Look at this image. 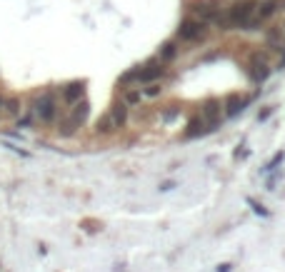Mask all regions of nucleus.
I'll return each instance as SVG.
<instances>
[{"label": "nucleus", "instance_id": "obj_1", "mask_svg": "<svg viewBox=\"0 0 285 272\" xmlns=\"http://www.w3.org/2000/svg\"><path fill=\"white\" fill-rule=\"evenodd\" d=\"M178 35L183 37V40L200 43L203 37L208 35V23H203V20H198V18H188V20H183V23H180Z\"/></svg>", "mask_w": 285, "mask_h": 272}, {"label": "nucleus", "instance_id": "obj_2", "mask_svg": "<svg viewBox=\"0 0 285 272\" xmlns=\"http://www.w3.org/2000/svg\"><path fill=\"white\" fill-rule=\"evenodd\" d=\"M35 112H38V118L43 120V123L55 120V100H53L50 93H43L35 100Z\"/></svg>", "mask_w": 285, "mask_h": 272}, {"label": "nucleus", "instance_id": "obj_3", "mask_svg": "<svg viewBox=\"0 0 285 272\" xmlns=\"http://www.w3.org/2000/svg\"><path fill=\"white\" fill-rule=\"evenodd\" d=\"M193 13H195V18L203 20V23H215V20L220 18V8H218L215 3H195V5H193Z\"/></svg>", "mask_w": 285, "mask_h": 272}, {"label": "nucleus", "instance_id": "obj_4", "mask_svg": "<svg viewBox=\"0 0 285 272\" xmlns=\"http://www.w3.org/2000/svg\"><path fill=\"white\" fill-rule=\"evenodd\" d=\"M160 75H163V68H160V63L150 60V63H145V65L138 70V80H140V83H155Z\"/></svg>", "mask_w": 285, "mask_h": 272}, {"label": "nucleus", "instance_id": "obj_5", "mask_svg": "<svg viewBox=\"0 0 285 272\" xmlns=\"http://www.w3.org/2000/svg\"><path fill=\"white\" fill-rule=\"evenodd\" d=\"M203 118H205V123L210 125V130H215L218 123H220V102L218 100H208L205 105H203Z\"/></svg>", "mask_w": 285, "mask_h": 272}, {"label": "nucleus", "instance_id": "obj_6", "mask_svg": "<svg viewBox=\"0 0 285 272\" xmlns=\"http://www.w3.org/2000/svg\"><path fill=\"white\" fill-rule=\"evenodd\" d=\"M83 93H85V83H83V80L68 83V85L63 88V98H65V102H70V105H75L78 100H83Z\"/></svg>", "mask_w": 285, "mask_h": 272}, {"label": "nucleus", "instance_id": "obj_7", "mask_svg": "<svg viewBox=\"0 0 285 272\" xmlns=\"http://www.w3.org/2000/svg\"><path fill=\"white\" fill-rule=\"evenodd\" d=\"M108 115L113 118V125H115V128H123V125L128 123V105H125L123 100H118V102L110 107Z\"/></svg>", "mask_w": 285, "mask_h": 272}, {"label": "nucleus", "instance_id": "obj_8", "mask_svg": "<svg viewBox=\"0 0 285 272\" xmlns=\"http://www.w3.org/2000/svg\"><path fill=\"white\" fill-rule=\"evenodd\" d=\"M88 112H90V102H85V100H78L75 102V107H73V112H70V123L78 128V125H83L85 123V118H88Z\"/></svg>", "mask_w": 285, "mask_h": 272}, {"label": "nucleus", "instance_id": "obj_9", "mask_svg": "<svg viewBox=\"0 0 285 272\" xmlns=\"http://www.w3.org/2000/svg\"><path fill=\"white\" fill-rule=\"evenodd\" d=\"M205 133H210V125L205 123V118H193L188 123L185 137H200V135H205Z\"/></svg>", "mask_w": 285, "mask_h": 272}, {"label": "nucleus", "instance_id": "obj_10", "mask_svg": "<svg viewBox=\"0 0 285 272\" xmlns=\"http://www.w3.org/2000/svg\"><path fill=\"white\" fill-rule=\"evenodd\" d=\"M245 105H248V98H245V95H230V98L225 100V112H228V115H238Z\"/></svg>", "mask_w": 285, "mask_h": 272}, {"label": "nucleus", "instance_id": "obj_11", "mask_svg": "<svg viewBox=\"0 0 285 272\" xmlns=\"http://www.w3.org/2000/svg\"><path fill=\"white\" fill-rule=\"evenodd\" d=\"M275 10H278V0H265V3L258 5L255 18H258V20H268L270 15H275Z\"/></svg>", "mask_w": 285, "mask_h": 272}, {"label": "nucleus", "instance_id": "obj_12", "mask_svg": "<svg viewBox=\"0 0 285 272\" xmlns=\"http://www.w3.org/2000/svg\"><path fill=\"white\" fill-rule=\"evenodd\" d=\"M250 77L253 80H258V83H263L265 77L270 75V68H268V63H250Z\"/></svg>", "mask_w": 285, "mask_h": 272}, {"label": "nucleus", "instance_id": "obj_13", "mask_svg": "<svg viewBox=\"0 0 285 272\" xmlns=\"http://www.w3.org/2000/svg\"><path fill=\"white\" fill-rule=\"evenodd\" d=\"M175 55H178V48H175V43H165V45L160 48V58H163V60H173Z\"/></svg>", "mask_w": 285, "mask_h": 272}, {"label": "nucleus", "instance_id": "obj_14", "mask_svg": "<svg viewBox=\"0 0 285 272\" xmlns=\"http://www.w3.org/2000/svg\"><path fill=\"white\" fill-rule=\"evenodd\" d=\"M3 107H5L8 115H18L20 112V100L18 98H8V100H3Z\"/></svg>", "mask_w": 285, "mask_h": 272}, {"label": "nucleus", "instance_id": "obj_15", "mask_svg": "<svg viewBox=\"0 0 285 272\" xmlns=\"http://www.w3.org/2000/svg\"><path fill=\"white\" fill-rule=\"evenodd\" d=\"M268 43L275 45V48H280V43H283V33H280L278 28H270V30H268Z\"/></svg>", "mask_w": 285, "mask_h": 272}, {"label": "nucleus", "instance_id": "obj_16", "mask_svg": "<svg viewBox=\"0 0 285 272\" xmlns=\"http://www.w3.org/2000/svg\"><path fill=\"white\" fill-rule=\"evenodd\" d=\"M115 125H113V118L110 115H103V118L98 120V133H108V130H113Z\"/></svg>", "mask_w": 285, "mask_h": 272}, {"label": "nucleus", "instance_id": "obj_17", "mask_svg": "<svg viewBox=\"0 0 285 272\" xmlns=\"http://www.w3.org/2000/svg\"><path fill=\"white\" fill-rule=\"evenodd\" d=\"M123 102H125V105H138V102H140V93H138V90H128Z\"/></svg>", "mask_w": 285, "mask_h": 272}, {"label": "nucleus", "instance_id": "obj_18", "mask_svg": "<svg viewBox=\"0 0 285 272\" xmlns=\"http://www.w3.org/2000/svg\"><path fill=\"white\" fill-rule=\"evenodd\" d=\"M135 77H138V70H128V72H123L120 83H130V80H135Z\"/></svg>", "mask_w": 285, "mask_h": 272}, {"label": "nucleus", "instance_id": "obj_19", "mask_svg": "<svg viewBox=\"0 0 285 272\" xmlns=\"http://www.w3.org/2000/svg\"><path fill=\"white\" fill-rule=\"evenodd\" d=\"M158 93H160V88H158V85H150V88H145V90H143V95H145V98H155Z\"/></svg>", "mask_w": 285, "mask_h": 272}, {"label": "nucleus", "instance_id": "obj_20", "mask_svg": "<svg viewBox=\"0 0 285 272\" xmlns=\"http://www.w3.org/2000/svg\"><path fill=\"white\" fill-rule=\"evenodd\" d=\"M250 205H253V210H255V212H258V215H263V217H265V215H268V212H265V207H263V205H260V203H255V200H250Z\"/></svg>", "mask_w": 285, "mask_h": 272}, {"label": "nucleus", "instance_id": "obj_21", "mask_svg": "<svg viewBox=\"0 0 285 272\" xmlns=\"http://www.w3.org/2000/svg\"><path fill=\"white\" fill-rule=\"evenodd\" d=\"M250 63H268V60H265L263 53H253V55H250Z\"/></svg>", "mask_w": 285, "mask_h": 272}, {"label": "nucleus", "instance_id": "obj_22", "mask_svg": "<svg viewBox=\"0 0 285 272\" xmlns=\"http://www.w3.org/2000/svg\"><path fill=\"white\" fill-rule=\"evenodd\" d=\"M283 158H285V155H283V152H278V155H275V158H273V163H270L268 168H278V165L283 163Z\"/></svg>", "mask_w": 285, "mask_h": 272}, {"label": "nucleus", "instance_id": "obj_23", "mask_svg": "<svg viewBox=\"0 0 285 272\" xmlns=\"http://www.w3.org/2000/svg\"><path fill=\"white\" fill-rule=\"evenodd\" d=\"M218 272H230V265H220V267H218Z\"/></svg>", "mask_w": 285, "mask_h": 272}, {"label": "nucleus", "instance_id": "obj_24", "mask_svg": "<svg viewBox=\"0 0 285 272\" xmlns=\"http://www.w3.org/2000/svg\"><path fill=\"white\" fill-rule=\"evenodd\" d=\"M0 107H3V98H0Z\"/></svg>", "mask_w": 285, "mask_h": 272}, {"label": "nucleus", "instance_id": "obj_25", "mask_svg": "<svg viewBox=\"0 0 285 272\" xmlns=\"http://www.w3.org/2000/svg\"><path fill=\"white\" fill-rule=\"evenodd\" d=\"M283 65H285V58H283Z\"/></svg>", "mask_w": 285, "mask_h": 272}]
</instances>
